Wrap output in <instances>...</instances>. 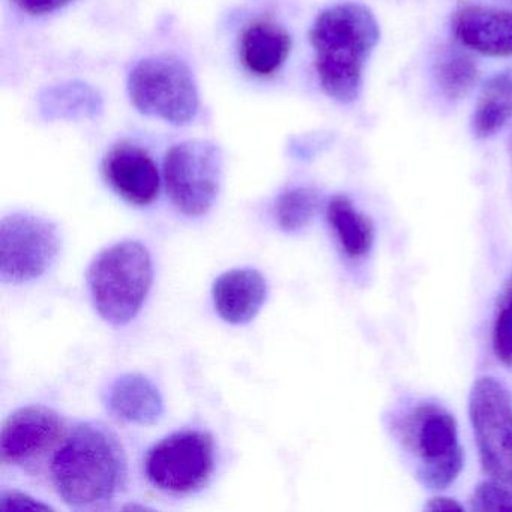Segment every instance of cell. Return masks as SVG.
Segmentation results:
<instances>
[{
	"label": "cell",
	"instance_id": "277c9868",
	"mask_svg": "<svg viewBox=\"0 0 512 512\" xmlns=\"http://www.w3.org/2000/svg\"><path fill=\"white\" fill-rule=\"evenodd\" d=\"M401 442L416 463V475L425 487L445 490L460 475L464 451L454 415L436 403L410 409L398 424Z\"/></svg>",
	"mask_w": 512,
	"mask_h": 512
},
{
	"label": "cell",
	"instance_id": "d4e9b609",
	"mask_svg": "<svg viewBox=\"0 0 512 512\" xmlns=\"http://www.w3.org/2000/svg\"><path fill=\"white\" fill-rule=\"evenodd\" d=\"M463 509V505H460L457 500L446 496L433 497L424 506V511L428 512H460Z\"/></svg>",
	"mask_w": 512,
	"mask_h": 512
},
{
	"label": "cell",
	"instance_id": "484cf974",
	"mask_svg": "<svg viewBox=\"0 0 512 512\" xmlns=\"http://www.w3.org/2000/svg\"><path fill=\"white\" fill-rule=\"evenodd\" d=\"M509 152H511V160H512V137H511V140H509Z\"/></svg>",
	"mask_w": 512,
	"mask_h": 512
},
{
	"label": "cell",
	"instance_id": "ac0fdd59",
	"mask_svg": "<svg viewBox=\"0 0 512 512\" xmlns=\"http://www.w3.org/2000/svg\"><path fill=\"white\" fill-rule=\"evenodd\" d=\"M512 116V70L502 71L482 88L472 118L478 139H490Z\"/></svg>",
	"mask_w": 512,
	"mask_h": 512
},
{
	"label": "cell",
	"instance_id": "7402d4cb",
	"mask_svg": "<svg viewBox=\"0 0 512 512\" xmlns=\"http://www.w3.org/2000/svg\"><path fill=\"white\" fill-rule=\"evenodd\" d=\"M470 509L478 512H512V490L499 482H481L470 497Z\"/></svg>",
	"mask_w": 512,
	"mask_h": 512
},
{
	"label": "cell",
	"instance_id": "7a4b0ae2",
	"mask_svg": "<svg viewBox=\"0 0 512 512\" xmlns=\"http://www.w3.org/2000/svg\"><path fill=\"white\" fill-rule=\"evenodd\" d=\"M379 37V23L364 5L346 2L317 16L310 41L317 77L329 98L343 104L358 98L365 64Z\"/></svg>",
	"mask_w": 512,
	"mask_h": 512
},
{
	"label": "cell",
	"instance_id": "9c48e42d",
	"mask_svg": "<svg viewBox=\"0 0 512 512\" xmlns=\"http://www.w3.org/2000/svg\"><path fill=\"white\" fill-rule=\"evenodd\" d=\"M61 247L58 227L32 214L7 215L0 224V278L29 283L49 271Z\"/></svg>",
	"mask_w": 512,
	"mask_h": 512
},
{
	"label": "cell",
	"instance_id": "5b68a950",
	"mask_svg": "<svg viewBox=\"0 0 512 512\" xmlns=\"http://www.w3.org/2000/svg\"><path fill=\"white\" fill-rule=\"evenodd\" d=\"M131 103L142 115L187 125L200 109L193 71L178 56L154 55L134 65L128 77Z\"/></svg>",
	"mask_w": 512,
	"mask_h": 512
},
{
	"label": "cell",
	"instance_id": "9a60e30c",
	"mask_svg": "<svg viewBox=\"0 0 512 512\" xmlns=\"http://www.w3.org/2000/svg\"><path fill=\"white\" fill-rule=\"evenodd\" d=\"M107 407L119 418L136 424H155L164 413L157 386L140 374L118 377L107 391Z\"/></svg>",
	"mask_w": 512,
	"mask_h": 512
},
{
	"label": "cell",
	"instance_id": "603a6c76",
	"mask_svg": "<svg viewBox=\"0 0 512 512\" xmlns=\"http://www.w3.org/2000/svg\"><path fill=\"white\" fill-rule=\"evenodd\" d=\"M49 505L32 499L28 494L19 493V491L4 490L0 494V511H49Z\"/></svg>",
	"mask_w": 512,
	"mask_h": 512
},
{
	"label": "cell",
	"instance_id": "e0dca14e",
	"mask_svg": "<svg viewBox=\"0 0 512 512\" xmlns=\"http://www.w3.org/2000/svg\"><path fill=\"white\" fill-rule=\"evenodd\" d=\"M40 110L50 121L95 118L103 112V98L86 83L65 82L43 91Z\"/></svg>",
	"mask_w": 512,
	"mask_h": 512
},
{
	"label": "cell",
	"instance_id": "ffe728a7",
	"mask_svg": "<svg viewBox=\"0 0 512 512\" xmlns=\"http://www.w3.org/2000/svg\"><path fill=\"white\" fill-rule=\"evenodd\" d=\"M319 199L313 190L293 188L278 197L275 203V217L278 226L287 233L304 229L316 214Z\"/></svg>",
	"mask_w": 512,
	"mask_h": 512
},
{
	"label": "cell",
	"instance_id": "52a82bcc",
	"mask_svg": "<svg viewBox=\"0 0 512 512\" xmlns=\"http://www.w3.org/2000/svg\"><path fill=\"white\" fill-rule=\"evenodd\" d=\"M479 458L491 479L512 490V397L499 380L479 377L469 398Z\"/></svg>",
	"mask_w": 512,
	"mask_h": 512
},
{
	"label": "cell",
	"instance_id": "3957f363",
	"mask_svg": "<svg viewBox=\"0 0 512 512\" xmlns=\"http://www.w3.org/2000/svg\"><path fill=\"white\" fill-rule=\"evenodd\" d=\"M154 280L151 254L136 241L101 251L88 272L95 310L107 323L124 326L142 310Z\"/></svg>",
	"mask_w": 512,
	"mask_h": 512
},
{
	"label": "cell",
	"instance_id": "6da1fadb",
	"mask_svg": "<svg viewBox=\"0 0 512 512\" xmlns=\"http://www.w3.org/2000/svg\"><path fill=\"white\" fill-rule=\"evenodd\" d=\"M59 496L74 508H94L116 496L127 478L118 436L101 422H82L58 446L50 464Z\"/></svg>",
	"mask_w": 512,
	"mask_h": 512
},
{
	"label": "cell",
	"instance_id": "30bf717a",
	"mask_svg": "<svg viewBox=\"0 0 512 512\" xmlns=\"http://www.w3.org/2000/svg\"><path fill=\"white\" fill-rule=\"evenodd\" d=\"M64 436V421L46 406H26L8 416L0 436L2 461L32 466L56 448Z\"/></svg>",
	"mask_w": 512,
	"mask_h": 512
},
{
	"label": "cell",
	"instance_id": "d6986e66",
	"mask_svg": "<svg viewBox=\"0 0 512 512\" xmlns=\"http://www.w3.org/2000/svg\"><path fill=\"white\" fill-rule=\"evenodd\" d=\"M434 73L440 91L451 101L466 97L478 82L479 76L475 61L460 52L442 53Z\"/></svg>",
	"mask_w": 512,
	"mask_h": 512
},
{
	"label": "cell",
	"instance_id": "ba28073f",
	"mask_svg": "<svg viewBox=\"0 0 512 512\" xmlns=\"http://www.w3.org/2000/svg\"><path fill=\"white\" fill-rule=\"evenodd\" d=\"M215 469L214 439L206 431L187 430L158 442L146 455L151 484L173 496L202 490Z\"/></svg>",
	"mask_w": 512,
	"mask_h": 512
},
{
	"label": "cell",
	"instance_id": "8fae6325",
	"mask_svg": "<svg viewBox=\"0 0 512 512\" xmlns=\"http://www.w3.org/2000/svg\"><path fill=\"white\" fill-rule=\"evenodd\" d=\"M103 176L125 202L151 205L160 191V172L151 155L133 143H119L107 152Z\"/></svg>",
	"mask_w": 512,
	"mask_h": 512
},
{
	"label": "cell",
	"instance_id": "44dd1931",
	"mask_svg": "<svg viewBox=\"0 0 512 512\" xmlns=\"http://www.w3.org/2000/svg\"><path fill=\"white\" fill-rule=\"evenodd\" d=\"M491 346L497 361L512 368V274L506 278L497 298L491 328Z\"/></svg>",
	"mask_w": 512,
	"mask_h": 512
},
{
	"label": "cell",
	"instance_id": "4fadbf2b",
	"mask_svg": "<svg viewBox=\"0 0 512 512\" xmlns=\"http://www.w3.org/2000/svg\"><path fill=\"white\" fill-rule=\"evenodd\" d=\"M212 296L221 319L232 325H244L265 304L268 284L256 269H232L215 280Z\"/></svg>",
	"mask_w": 512,
	"mask_h": 512
},
{
	"label": "cell",
	"instance_id": "cb8c5ba5",
	"mask_svg": "<svg viewBox=\"0 0 512 512\" xmlns=\"http://www.w3.org/2000/svg\"><path fill=\"white\" fill-rule=\"evenodd\" d=\"M19 10L31 16H44V14L55 13L61 8L73 4L74 0H13Z\"/></svg>",
	"mask_w": 512,
	"mask_h": 512
},
{
	"label": "cell",
	"instance_id": "2e32d148",
	"mask_svg": "<svg viewBox=\"0 0 512 512\" xmlns=\"http://www.w3.org/2000/svg\"><path fill=\"white\" fill-rule=\"evenodd\" d=\"M326 215L341 250L349 259L361 260L368 256L376 239L370 217L362 214L349 197L341 194L329 200Z\"/></svg>",
	"mask_w": 512,
	"mask_h": 512
},
{
	"label": "cell",
	"instance_id": "8992f818",
	"mask_svg": "<svg viewBox=\"0 0 512 512\" xmlns=\"http://www.w3.org/2000/svg\"><path fill=\"white\" fill-rule=\"evenodd\" d=\"M167 193L187 217L208 214L223 181V154L215 143L194 139L178 143L164 160Z\"/></svg>",
	"mask_w": 512,
	"mask_h": 512
},
{
	"label": "cell",
	"instance_id": "5bb4252c",
	"mask_svg": "<svg viewBox=\"0 0 512 512\" xmlns=\"http://www.w3.org/2000/svg\"><path fill=\"white\" fill-rule=\"evenodd\" d=\"M292 38L286 29L269 20H257L244 29L239 56L248 73L269 77L277 73L289 58Z\"/></svg>",
	"mask_w": 512,
	"mask_h": 512
},
{
	"label": "cell",
	"instance_id": "7c38bea8",
	"mask_svg": "<svg viewBox=\"0 0 512 512\" xmlns=\"http://www.w3.org/2000/svg\"><path fill=\"white\" fill-rule=\"evenodd\" d=\"M452 31L467 49L487 56H512V11L461 4Z\"/></svg>",
	"mask_w": 512,
	"mask_h": 512
}]
</instances>
